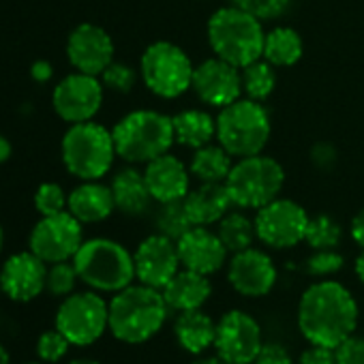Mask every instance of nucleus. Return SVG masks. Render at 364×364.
<instances>
[{"instance_id": "f257e3e1", "label": "nucleus", "mask_w": 364, "mask_h": 364, "mask_svg": "<svg viewBox=\"0 0 364 364\" xmlns=\"http://www.w3.org/2000/svg\"><path fill=\"white\" fill-rule=\"evenodd\" d=\"M360 306L353 294L334 279L311 283L298 300L296 323L309 345L338 347L358 330Z\"/></svg>"}, {"instance_id": "f03ea898", "label": "nucleus", "mask_w": 364, "mask_h": 364, "mask_svg": "<svg viewBox=\"0 0 364 364\" xmlns=\"http://www.w3.org/2000/svg\"><path fill=\"white\" fill-rule=\"evenodd\" d=\"M169 313L161 289L131 283L109 300V332L120 343L141 345L163 330Z\"/></svg>"}, {"instance_id": "7ed1b4c3", "label": "nucleus", "mask_w": 364, "mask_h": 364, "mask_svg": "<svg viewBox=\"0 0 364 364\" xmlns=\"http://www.w3.org/2000/svg\"><path fill=\"white\" fill-rule=\"evenodd\" d=\"M206 37L213 54L238 69L259 60L264 54L266 31L262 20L236 5L219 7L208 18Z\"/></svg>"}, {"instance_id": "20e7f679", "label": "nucleus", "mask_w": 364, "mask_h": 364, "mask_svg": "<svg viewBox=\"0 0 364 364\" xmlns=\"http://www.w3.org/2000/svg\"><path fill=\"white\" fill-rule=\"evenodd\" d=\"M118 159L112 129L97 120L67 124L60 139V161L77 180H103Z\"/></svg>"}, {"instance_id": "39448f33", "label": "nucleus", "mask_w": 364, "mask_h": 364, "mask_svg": "<svg viewBox=\"0 0 364 364\" xmlns=\"http://www.w3.org/2000/svg\"><path fill=\"white\" fill-rule=\"evenodd\" d=\"M118 159L127 165H146L171 150V116L156 109H133L112 127Z\"/></svg>"}, {"instance_id": "423d86ee", "label": "nucleus", "mask_w": 364, "mask_h": 364, "mask_svg": "<svg viewBox=\"0 0 364 364\" xmlns=\"http://www.w3.org/2000/svg\"><path fill=\"white\" fill-rule=\"evenodd\" d=\"M80 281L99 294H116L135 281L133 253L112 238H86L73 257Z\"/></svg>"}, {"instance_id": "0eeeda50", "label": "nucleus", "mask_w": 364, "mask_h": 364, "mask_svg": "<svg viewBox=\"0 0 364 364\" xmlns=\"http://www.w3.org/2000/svg\"><path fill=\"white\" fill-rule=\"evenodd\" d=\"M272 133L270 114L264 103L240 97L219 109L217 141L234 156H253L264 152Z\"/></svg>"}, {"instance_id": "6e6552de", "label": "nucleus", "mask_w": 364, "mask_h": 364, "mask_svg": "<svg viewBox=\"0 0 364 364\" xmlns=\"http://www.w3.org/2000/svg\"><path fill=\"white\" fill-rule=\"evenodd\" d=\"M225 187L234 208L259 210L262 206L281 198L285 187V169L277 159L264 152L242 156L234 161Z\"/></svg>"}, {"instance_id": "1a4fd4ad", "label": "nucleus", "mask_w": 364, "mask_h": 364, "mask_svg": "<svg viewBox=\"0 0 364 364\" xmlns=\"http://www.w3.org/2000/svg\"><path fill=\"white\" fill-rule=\"evenodd\" d=\"M196 65L171 41H152L139 58V80L148 92L171 101L191 90Z\"/></svg>"}, {"instance_id": "9d476101", "label": "nucleus", "mask_w": 364, "mask_h": 364, "mask_svg": "<svg viewBox=\"0 0 364 364\" xmlns=\"http://www.w3.org/2000/svg\"><path fill=\"white\" fill-rule=\"evenodd\" d=\"M54 323L71 345L88 347L109 330V302L95 289L73 291L58 304Z\"/></svg>"}, {"instance_id": "9b49d317", "label": "nucleus", "mask_w": 364, "mask_h": 364, "mask_svg": "<svg viewBox=\"0 0 364 364\" xmlns=\"http://www.w3.org/2000/svg\"><path fill=\"white\" fill-rule=\"evenodd\" d=\"M105 92L107 90L101 77L82 71H71L54 84L50 101L54 114L63 122L77 124L97 118L103 107Z\"/></svg>"}, {"instance_id": "f8f14e48", "label": "nucleus", "mask_w": 364, "mask_h": 364, "mask_svg": "<svg viewBox=\"0 0 364 364\" xmlns=\"http://www.w3.org/2000/svg\"><path fill=\"white\" fill-rule=\"evenodd\" d=\"M309 213L294 200L277 198L270 204L262 206L255 215V234L257 240L274 251H287L304 242Z\"/></svg>"}, {"instance_id": "ddd939ff", "label": "nucleus", "mask_w": 364, "mask_h": 364, "mask_svg": "<svg viewBox=\"0 0 364 364\" xmlns=\"http://www.w3.org/2000/svg\"><path fill=\"white\" fill-rule=\"evenodd\" d=\"M84 240V225L69 210H65L58 215L39 217L28 234V249L50 266L73 259Z\"/></svg>"}, {"instance_id": "4468645a", "label": "nucleus", "mask_w": 364, "mask_h": 364, "mask_svg": "<svg viewBox=\"0 0 364 364\" xmlns=\"http://www.w3.org/2000/svg\"><path fill=\"white\" fill-rule=\"evenodd\" d=\"M262 347L264 332L251 313L232 309L217 319L215 353L225 364H253Z\"/></svg>"}, {"instance_id": "2eb2a0df", "label": "nucleus", "mask_w": 364, "mask_h": 364, "mask_svg": "<svg viewBox=\"0 0 364 364\" xmlns=\"http://www.w3.org/2000/svg\"><path fill=\"white\" fill-rule=\"evenodd\" d=\"M65 54L73 71L99 77L116 60V43L103 26L82 22L67 35Z\"/></svg>"}, {"instance_id": "dca6fc26", "label": "nucleus", "mask_w": 364, "mask_h": 364, "mask_svg": "<svg viewBox=\"0 0 364 364\" xmlns=\"http://www.w3.org/2000/svg\"><path fill=\"white\" fill-rule=\"evenodd\" d=\"M228 281L242 298H264L274 289L279 270L266 251L249 247L228 259Z\"/></svg>"}, {"instance_id": "f3484780", "label": "nucleus", "mask_w": 364, "mask_h": 364, "mask_svg": "<svg viewBox=\"0 0 364 364\" xmlns=\"http://www.w3.org/2000/svg\"><path fill=\"white\" fill-rule=\"evenodd\" d=\"M135 281L154 289H163L182 268L176 240L154 232L146 236L133 251Z\"/></svg>"}, {"instance_id": "a211bd4d", "label": "nucleus", "mask_w": 364, "mask_h": 364, "mask_svg": "<svg viewBox=\"0 0 364 364\" xmlns=\"http://www.w3.org/2000/svg\"><path fill=\"white\" fill-rule=\"evenodd\" d=\"M191 90L208 107H225L242 97V71L217 56L196 65Z\"/></svg>"}, {"instance_id": "6ab92c4d", "label": "nucleus", "mask_w": 364, "mask_h": 364, "mask_svg": "<svg viewBox=\"0 0 364 364\" xmlns=\"http://www.w3.org/2000/svg\"><path fill=\"white\" fill-rule=\"evenodd\" d=\"M48 264L31 249L14 253L0 268V291L14 302H31L46 291Z\"/></svg>"}, {"instance_id": "aec40b11", "label": "nucleus", "mask_w": 364, "mask_h": 364, "mask_svg": "<svg viewBox=\"0 0 364 364\" xmlns=\"http://www.w3.org/2000/svg\"><path fill=\"white\" fill-rule=\"evenodd\" d=\"M176 247L182 268L206 277L217 274L228 264V255H230L219 234L202 225H193L187 234H182L176 240Z\"/></svg>"}, {"instance_id": "412c9836", "label": "nucleus", "mask_w": 364, "mask_h": 364, "mask_svg": "<svg viewBox=\"0 0 364 364\" xmlns=\"http://www.w3.org/2000/svg\"><path fill=\"white\" fill-rule=\"evenodd\" d=\"M144 178L154 204L182 202L191 191L189 165L171 152H165L144 165Z\"/></svg>"}, {"instance_id": "4be33fe9", "label": "nucleus", "mask_w": 364, "mask_h": 364, "mask_svg": "<svg viewBox=\"0 0 364 364\" xmlns=\"http://www.w3.org/2000/svg\"><path fill=\"white\" fill-rule=\"evenodd\" d=\"M67 210L82 225H97L107 221L116 213L109 185L101 180H80V185L69 191Z\"/></svg>"}, {"instance_id": "5701e85b", "label": "nucleus", "mask_w": 364, "mask_h": 364, "mask_svg": "<svg viewBox=\"0 0 364 364\" xmlns=\"http://www.w3.org/2000/svg\"><path fill=\"white\" fill-rule=\"evenodd\" d=\"M182 204H185L191 223L202 228L217 225L234 208L225 182H200L187 193Z\"/></svg>"}, {"instance_id": "b1692460", "label": "nucleus", "mask_w": 364, "mask_h": 364, "mask_svg": "<svg viewBox=\"0 0 364 364\" xmlns=\"http://www.w3.org/2000/svg\"><path fill=\"white\" fill-rule=\"evenodd\" d=\"M109 189L114 196L116 210L124 217H141L154 204L146 185L144 171H139L137 165H127L114 171L109 180Z\"/></svg>"}, {"instance_id": "393cba45", "label": "nucleus", "mask_w": 364, "mask_h": 364, "mask_svg": "<svg viewBox=\"0 0 364 364\" xmlns=\"http://www.w3.org/2000/svg\"><path fill=\"white\" fill-rule=\"evenodd\" d=\"M161 291L169 311L182 313V311L204 309V304L213 296V283H210V277L206 274L180 268L176 277Z\"/></svg>"}, {"instance_id": "a878e982", "label": "nucleus", "mask_w": 364, "mask_h": 364, "mask_svg": "<svg viewBox=\"0 0 364 364\" xmlns=\"http://www.w3.org/2000/svg\"><path fill=\"white\" fill-rule=\"evenodd\" d=\"M217 321L202 309L182 311L173 319V338L182 351L191 355H202L215 347Z\"/></svg>"}, {"instance_id": "bb28decb", "label": "nucleus", "mask_w": 364, "mask_h": 364, "mask_svg": "<svg viewBox=\"0 0 364 364\" xmlns=\"http://www.w3.org/2000/svg\"><path fill=\"white\" fill-rule=\"evenodd\" d=\"M176 144L198 150L217 139V118L208 109L189 107L171 116Z\"/></svg>"}, {"instance_id": "cd10ccee", "label": "nucleus", "mask_w": 364, "mask_h": 364, "mask_svg": "<svg viewBox=\"0 0 364 364\" xmlns=\"http://www.w3.org/2000/svg\"><path fill=\"white\" fill-rule=\"evenodd\" d=\"M304 54V41L298 31L291 26H277L266 33L264 39V54L262 58L268 60L277 69H287L300 63Z\"/></svg>"}, {"instance_id": "c85d7f7f", "label": "nucleus", "mask_w": 364, "mask_h": 364, "mask_svg": "<svg viewBox=\"0 0 364 364\" xmlns=\"http://www.w3.org/2000/svg\"><path fill=\"white\" fill-rule=\"evenodd\" d=\"M234 161L236 159L217 141L193 150L189 169L198 182H225L234 167Z\"/></svg>"}, {"instance_id": "c756f323", "label": "nucleus", "mask_w": 364, "mask_h": 364, "mask_svg": "<svg viewBox=\"0 0 364 364\" xmlns=\"http://www.w3.org/2000/svg\"><path fill=\"white\" fill-rule=\"evenodd\" d=\"M217 234H219L221 242L225 245V249L232 255L238 253V251H245V249L253 247V242L257 240L255 221L249 219L245 213H238V210H230L217 223Z\"/></svg>"}, {"instance_id": "7c9ffc66", "label": "nucleus", "mask_w": 364, "mask_h": 364, "mask_svg": "<svg viewBox=\"0 0 364 364\" xmlns=\"http://www.w3.org/2000/svg\"><path fill=\"white\" fill-rule=\"evenodd\" d=\"M242 71V95L247 99L264 103L277 88V67H272L268 60L259 58L251 65H247Z\"/></svg>"}, {"instance_id": "2f4dec72", "label": "nucleus", "mask_w": 364, "mask_h": 364, "mask_svg": "<svg viewBox=\"0 0 364 364\" xmlns=\"http://www.w3.org/2000/svg\"><path fill=\"white\" fill-rule=\"evenodd\" d=\"M304 242L313 251L338 249L341 242H343V228L330 215H315V217L309 219L306 234H304Z\"/></svg>"}, {"instance_id": "473e14b6", "label": "nucleus", "mask_w": 364, "mask_h": 364, "mask_svg": "<svg viewBox=\"0 0 364 364\" xmlns=\"http://www.w3.org/2000/svg\"><path fill=\"white\" fill-rule=\"evenodd\" d=\"M154 228L159 234L178 240L182 234H187L193 228V223L185 210V204L169 202V204H159V210L154 215Z\"/></svg>"}, {"instance_id": "72a5a7b5", "label": "nucleus", "mask_w": 364, "mask_h": 364, "mask_svg": "<svg viewBox=\"0 0 364 364\" xmlns=\"http://www.w3.org/2000/svg\"><path fill=\"white\" fill-rule=\"evenodd\" d=\"M67 202H69V191L60 185V182H54V180L41 182L33 196V204H35V210L39 213V217L65 213Z\"/></svg>"}, {"instance_id": "f704fd0d", "label": "nucleus", "mask_w": 364, "mask_h": 364, "mask_svg": "<svg viewBox=\"0 0 364 364\" xmlns=\"http://www.w3.org/2000/svg\"><path fill=\"white\" fill-rule=\"evenodd\" d=\"M77 281H80V274L75 270L73 259L50 264L48 277H46V291L54 298H67L75 291Z\"/></svg>"}, {"instance_id": "c9c22d12", "label": "nucleus", "mask_w": 364, "mask_h": 364, "mask_svg": "<svg viewBox=\"0 0 364 364\" xmlns=\"http://www.w3.org/2000/svg\"><path fill=\"white\" fill-rule=\"evenodd\" d=\"M99 77H101V82H103L107 92L129 95L137 86V82H139V69L131 67L129 63L114 60Z\"/></svg>"}, {"instance_id": "e433bc0d", "label": "nucleus", "mask_w": 364, "mask_h": 364, "mask_svg": "<svg viewBox=\"0 0 364 364\" xmlns=\"http://www.w3.org/2000/svg\"><path fill=\"white\" fill-rule=\"evenodd\" d=\"M345 266V257L336 251V249H321L315 251L313 255L306 257L304 262V270L309 277L313 279H332L334 274H338Z\"/></svg>"}, {"instance_id": "4c0bfd02", "label": "nucleus", "mask_w": 364, "mask_h": 364, "mask_svg": "<svg viewBox=\"0 0 364 364\" xmlns=\"http://www.w3.org/2000/svg\"><path fill=\"white\" fill-rule=\"evenodd\" d=\"M291 0H232V5L240 7L242 11L251 14L262 22H270L281 18L289 9Z\"/></svg>"}, {"instance_id": "58836bf2", "label": "nucleus", "mask_w": 364, "mask_h": 364, "mask_svg": "<svg viewBox=\"0 0 364 364\" xmlns=\"http://www.w3.org/2000/svg\"><path fill=\"white\" fill-rule=\"evenodd\" d=\"M71 343L67 341V336L63 332H58L56 328L54 330H48L39 336L37 341V355L41 362H48V364H54L58 360H63L69 351Z\"/></svg>"}, {"instance_id": "ea45409f", "label": "nucleus", "mask_w": 364, "mask_h": 364, "mask_svg": "<svg viewBox=\"0 0 364 364\" xmlns=\"http://www.w3.org/2000/svg\"><path fill=\"white\" fill-rule=\"evenodd\" d=\"M336 364H364V334L353 332L338 347H334Z\"/></svg>"}, {"instance_id": "a19ab883", "label": "nucleus", "mask_w": 364, "mask_h": 364, "mask_svg": "<svg viewBox=\"0 0 364 364\" xmlns=\"http://www.w3.org/2000/svg\"><path fill=\"white\" fill-rule=\"evenodd\" d=\"M253 364H296L289 349L281 343H264Z\"/></svg>"}, {"instance_id": "79ce46f5", "label": "nucleus", "mask_w": 364, "mask_h": 364, "mask_svg": "<svg viewBox=\"0 0 364 364\" xmlns=\"http://www.w3.org/2000/svg\"><path fill=\"white\" fill-rule=\"evenodd\" d=\"M296 364H336V355L334 349L330 347H321V345H309Z\"/></svg>"}, {"instance_id": "37998d69", "label": "nucleus", "mask_w": 364, "mask_h": 364, "mask_svg": "<svg viewBox=\"0 0 364 364\" xmlns=\"http://www.w3.org/2000/svg\"><path fill=\"white\" fill-rule=\"evenodd\" d=\"M31 80L33 82H37V84H50L52 80H54V65L50 63V60H46V58H39V60H35L33 65H31Z\"/></svg>"}, {"instance_id": "c03bdc74", "label": "nucleus", "mask_w": 364, "mask_h": 364, "mask_svg": "<svg viewBox=\"0 0 364 364\" xmlns=\"http://www.w3.org/2000/svg\"><path fill=\"white\" fill-rule=\"evenodd\" d=\"M349 236L360 249H364V206L353 215V219L349 223Z\"/></svg>"}, {"instance_id": "a18cd8bd", "label": "nucleus", "mask_w": 364, "mask_h": 364, "mask_svg": "<svg viewBox=\"0 0 364 364\" xmlns=\"http://www.w3.org/2000/svg\"><path fill=\"white\" fill-rule=\"evenodd\" d=\"M11 154H14V144H11V139H9L7 135L0 133V165L7 163V161L11 159Z\"/></svg>"}, {"instance_id": "49530a36", "label": "nucleus", "mask_w": 364, "mask_h": 364, "mask_svg": "<svg viewBox=\"0 0 364 364\" xmlns=\"http://www.w3.org/2000/svg\"><path fill=\"white\" fill-rule=\"evenodd\" d=\"M353 272H355L358 281L364 285V249L358 253V257H355V262H353Z\"/></svg>"}, {"instance_id": "de8ad7c7", "label": "nucleus", "mask_w": 364, "mask_h": 364, "mask_svg": "<svg viewBox=\"0 0 364 364\" xmlns=\"http://www.w3.org/2000/svg\"><path fill=\"white\" fill-rule=\"evenodd\" d=\"M191 364H225V362H223L217 353H215V355H204V353H202V355H196V360H193Z\"/></svg>"}, {"instance_id": "09e8293b", "label": "nucleus", "mask_w": 364, "mask_h": 364, "mask_svg": "<svg viewBox=\"0 0 364 364\" xmlns=\"http://www.w3.org/2000/svg\"><path fill=\"white\" fill-rule=\"evenodd\" d=\"M0 364H11V355L7 351V347L0 343Z\"/></svg>"}, {"instance_id": "8fccbe9b", "label": "nucleus", "mask_w": 364, "mask_h": 364, "mask_svg": "<svg viewBox=\"0 0 364 364\" xmlns=\"http://www.w3.org/2000/svg\"><path fill=\"white\" fill-rule=\"evenodd\" d=\"M69 364H101V362H97V360H92V358H75V360H71Z\"/></svg>"}, {"instance_id": "3c124183", "label": "nucleus", "mask_w": 364, "mask_h": 364, "mask_svg": "<svg viewBox=\"0 0 364 364\" xmlns=\"http://www.w3.org/2000/svg\"><path fill=\"white\" fill-rule=\"evenodd\" d=\"M3 249H5V230L0 225V253H3Z\"/></svg>"}, {"instance_id": "603ef678", "label": "nucleus", "mask_w": 364, "mask_h": 364, "mask_svg": "<svg viewBox=\"0 0 364 364\" xmlns=\"http://www.w3.org/2000/svg\"><path fill=\"white\" fill-rule=\"evenodd\" d=\"M28 364H41V362H28Z\"/></svg>"}]
</instances>
